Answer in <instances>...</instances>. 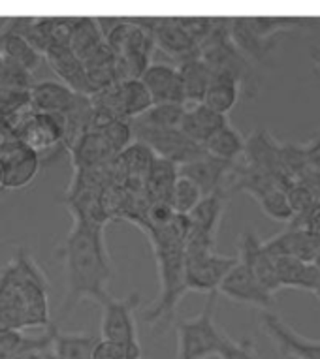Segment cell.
Listing matches in <instances>:
<instances>
[{
    "mask_svg": "<svg viewBox=\"0 0 320 359\" xmlns=\"http://www.w3.org/2000/svg\"><path fill=\"white\" fill-rule=\"evenodd\" d=\"M66 297L60 305V318H66L81 301L100 305L106 299L107 286L113 277V265L107 250L104 226L74 218V226L60 243Z\"/></svg>",
    "mask_w": 320,
    "mask_h": 359,
    "instance_id": "obj_1",
    "label": "cell"
},
{
    "mask_svg": "<svg viewBox=\"0 0 320 359\" xmlns=\"http://www.w3.org/2000/svg\"><path fill=\"white\" fill-rule=\"evenodd\" d=\"M49 280L27 250L0 269V327H49Z\"/></svg>",
    "mask_w": 320,
    "mask_h": 359,
    "instance_id": "obj_2",
    "label": "cell"
},
{
    "mask_svg": "<svg viewBox=\"0 0 320 359\" xmlns=\"http://www.w3.org/2000/svg\"><path fill=\"white\" fill-rule=\"evenodd\" d=\"M159 265V297L143 314V322L153 333H164L175 318L185 290V237L189 231L187 217L175 215L164 228L145 230Z\"/></svg>",
    "mask_w": 320,
    "mask_h": 359,
    "instance_id": "obj_3",
    "label": "cell"
},
{
    "mask_svg": "<svg viewBox=\"0 0 320 359\" xmlns=\"http://www.w3.org/2000/svg\"><path fill=\"white\" fill-rule=\"evenodd\" d=\"M228 21L230 19H215L213 30L200 46V59L213 74H228L236 77L241 85V95L253 100L258 95L260 81L253 62L232 43Z\"/></svg>",
    "mask_w": 320,
    "mask_h": 359,
    "instance_id": "obj_4",
    "label": "cell"
},
{
    "mask_svg": "<svg viewBox=\"0 0 320 359\" xmlns=\"http://www.w3.org/2000/svg\"><path fill=\"white\" fill-rule=\"evenodd\" d=\"M217 301L219 294H209L202 311L192 318L179 322L175 327V337H178L175 359H209L213 355L219 358L222 353L232 337L226 335L215 320Z\"/></svg>",
    "mask_w": 320,
    "mask_h": 359,
    "instance_id": "obj_5",
    "label": "cell"
},
{
    "mask_svg": "<svg viewBox=\"0 0 320 359\" xmlns=\"http://www.w3.org/2000/svg\"><path fill=\"white\" fill-rule=\"evenodd\" d=\"M142 303V295L132 292L123 299L107 295L100 303V339L121 344V346H138L136 311Z\"/></svg>",
    "mask_w": 320,
    "mask_h": 359,
    "instance_id": "obj_6",
    "label": "cell"
},
{
    "mask_svg": "<svg viewBox=\"0 0 320 359\" xmlns=\"http://www.w3.org/2000/svg\"><path fill=\"white\" fill-rule=\"evenodd\" d=\"M131 126L132 137H136V142L147 145L156 158L168 160L178 168L206 154L202 145L190 142L181 130H149L132 123Z\"/></svg>",
    "mask_w": 320,
    "mask_h": 359,
    "instance_id": "obj_7",
    "label": "cell"
},
{
    "mask_svg": "<svg viewBox=\"0 0 320 359\" xmlns=\"http://www.w3.org/2000/svg\"><path fill=\"white\" fill-rule=\"evenodd\" d=\"M40 171V156L18 137L0 143V189H25Z\"/></svg>",
    "mask_w": 320,
    "mask_h": 359,
    "instance_id": "obj_8",
    "label": "cell"
},
{
    "mask_svg": "<svg viewBox=\"0 0 320 359\" xmlns=\"http://www.w3.org/2000/svg\"><path fill=\"white\" fill-rule=\"evenodd\" d=\"M237 256H225L219 252H206L198 256H185V290L200 294H217Z\"/></svg>",
    "mask_w": 320,
    "mask_h": 359,
    "instance_id": "obj_9",
    "label": "cell"
},
{
    "mask_svg": "<svg viewBox=\"0 0 320 359\" xmlns=\"http://www.w3.org/2000/svg\"><path fill=\"white\" fill-rule=\"evenodd\" d=\"M217 294L241 305L256 306L260 311H272V306L275 305V295L262 286L253 269L239 258L220 283Z\"/></svg>",
    "mask_w": 320,
    "mask_h": 359,
    "instance_id": "obj_10",
    "label": "cell"
},
{
    "mask_svg": "<svg viewBox=\"0 0 320 359\" xmlns=\"http://www.w3.org/2000/svg\"><path fill=\"white\" fill-rule=\"evenodd\" d=\"M260 330L283 358L320 359V341L300 335L272 311L260 312Z\"/></svg>",
    "mask_w": 320,
    "mask_h": 359,
    "instance_id": "obj_11",
    "label": "cell"
},
{
    "mask_svg": "<svg viewBox=\"0 0 320 359\" xmlns=\"http://www.w3.org/2000/svg\"><path fill=\"white\" fill-rule=\"evenodd\" d=\"M18 130L19 142L32 149L38 156L66 145L65 118L59 115L32 111L19 124Z\"/></svg>",
    "mask_w": 320,
    "mask_h": 359,
    "instance_id": "obj_12",
    "label": "cell"
},
{
    "mask_svg": "<svg viewBox=\"0 0 320 359\" xmlns=\"http://www.w3.org/2000/svg\"><path fill=\"white\" fill-rule=\"evenodd\" d=\"M138 23L142 25L143 29L147 30L149 34L153 36L154 46H159L168 57L173 60L183 62L187 59L198 57V46L196 41L189 36V32L181 27L179 18L173 19H136Z\"/></svg>",
    "mask_w": 320,
    "mask_h": 359,
    "instance_id": "obj_13",
    "label": "cell"
},
{
    "mask_svg": "<svg viewBox=\"0 0 320 359\" xmlns=\"http://www.w3.org/2000/svg\"><path fill=\"white\" fill-rule=\"evenodd\" d=\"M234 165L236 162H225V160L215 158L206 153L189 164L179 165L178 175L194 183L202 196H209L220 192V190L228 192V183H230Z\"/></svg>",
    "mask_w": 320,
    "mask_h": 359,
    "instance_id": "obj_14",
    "label": "cell"
},
{
    "mask_svg": "<svg viewBox=\"0 0 320 359\" xmlns=\"http://www.w3.org/2000/svg\"><path fill=\"white\" fill-rule=\"evenodd\" d=\"M140 81L147 88L153 106H160V104L185 106L183 87H181V79H179L178 66L166 65V62H151L140 77Z\"/></svg>",
    "mask_w": 320,
    "mask_h": 359,
    "instance_id": "obj_15",
    "label": "cell"
},
{
    "mask_svg": "<svg viewBox=\"0 0 320 359\" xmlns=\"http://www.w3.org/2000/svg\"><path fill=\"white\" fill-rule=\"evenodd\" d=\"M264 248L273 256H292L305 264H313L320 252V239L303 228L288 226L285 231L266 239Z\"/></svg>",
    "mask_w": 320,
    "mask_h": 359,
    "instance_id": "obj_16",
    "label": "cell"
},
{
    "mask_svg": "<svg viewBox=\"0 0 320 359\" xmlns=\"http://www.w3.org/2000/svg\"><path fill=\"white\" fill-rule=\"evenodd\" d=\"M77 96L74 90L59 81H42L32 85L29 90V106L34 113H48L65 117L76 104Z\"/></svg>",
    "mask_w": 320,
    "mask_h": 359,
    "instance_id": "obj_17",
    "label": "cell"
},
{
    "mask_svg": "<svg viewBox=\"0 0 320 359\" xmlns=\"http://www.w3.org/2000/svg\"><path fill=\"white\" fill-rule=\"evenodd\" d=\"M44 59L49 68L55 72V76L60 77V83L74 90L76 95L91 96L87 72H85L84 60L77 59L72 53L70 48H53L44 55Z\"/></svg>",
    "mask_w": 320,
    "mask_h": 359,
    "instance_id": "obj_18",
    "label": "cell"
},
{
    "mask_svg": "<svg viewBox=\"0 0 320 359\" xmlns=\"http://www.w3.org/2000/svg\"><path fill=\"white\" fill-rule=\"evenodd\" d=\"M228 198H230V194L225 192V190L215 192V194L204 196L200 203L187 215L189 230L217 239L220 230V222L225 218L226 205H228Z\"/></svg>",
    "mask_w": 320,
    "mask_h": 359,
    "instance_id": "obj_19",
    "label": "cell"
},
{
    "mask_svg": "<svg viewBox=\"0 0 320 359\" xmlns=\"http://www.w3.org/2000/svg\"><path fill=\"white\" fill-rule=\"evenodd\" d=\"M49 330H51L49 350L57 359H91L96 344L100 342V335L87 331L68 333V331H60L57 324H51Z\"/></svg>",
    "mask_w": 320,
    "mask_h": 359,
    "instance_id": "obj_20",
    "label": "cell"
},
{
    "mask_svg": "<svg viewBox=\"0 0 320 359\" xmlns=\"http://www.w3.org/2000/svg\"><path fill=\"white\" fill-rule=\"evenodd\" d=\"M228 121L230 118L211 111L204 104H194V106L185 107L183 121H181V132L189 137L190 142L198 143V145L204 147L209 137L213 136L217 130L222 128Z\"/></svg>",
    "mask_w": 320,
    "mask_h": 359,
    "instance_id": "obj_21",
    "label": "cell"
},
{
    "mask_svg": "<svg viewBox=\"0 0 320 359\" xmlns=\"http://www.w3.org/2000/svg\"><path fill=\"white\" fill-rule=\"evenodd\" d=\"M0 57L6 65L15 66L29 74H32L42 60V55L38 53L23 36H19L15 30L10 29L8 23L0 27Z\"/></svg>",
    "mask_w": 320,
    "mask_h": 359,
    "instance_id": "obj_22",
    "label": "cell"
},
{
    "mask_svg": "<svg viewBox=\"0 0 320 359\" xmlns=\"http://www.w3.org/2000/svg\"><path fill=\"white\" fill-rule=\"evenodd\" d=\"M228 30H230V40L236 46L239 53H244L251 62H266L269 55L277 48V40H264L258 34H255L245 23V18H236L228 21Z\"/></svg>",
    "mask_w": 320,
    "mask_h": 359,
    "instance_id": "obj_23",
    "label": "cell"
},
{
    "mask_svg": "<svg viewBox=\"0 0 320 359\" xmlns=\"http://www.w3.org/2000/svg\"><path fill=\"white\" fill-rule=\"evenodd\" d=\"M178 74L181 79V87H183L185 106H194V104H202L204 95L209 87L211 81V70L209 66L198 57L187 59L178 65Z\"/></svg>",
    "mask_w": 320,
    "mask_h": 359,
    "instance_id": "obj_24",
    "label": "cell"
},
{
    "mask_svg": "<svg viewBox=\"0 0 320 359\" xmlns=\"http://www.w3.org/2000/svg\"><path fill=\"white\" fill-rule=\"evenodd\" d=\"M239 96H241V85L236 77L211 72V81H209L208 90L204 95L202 104L209 107L211 111L228 117V113L236 107Z\"/></svg>",
    "mask_w": 320,
    "mask_h": 359,
    "instance_id": "obj_25",
    "label": "cell"
},
{
    "mask_svg": "<svg viewBox=\"0 0 320 359\" xmlns=\"http://www.w3.org/2000/svg\"><path fill=\"white\" fill-rule=\"evenodd\" d=\"M204 151H206L209 156L225 160V162H239L245 151V137L241 136V132L228 121L222 128L217 130L213 136L206 142Z\"/></svg>",
    "mask_w": 320,
    "mask_h": 359,
    "instance_id": "obj_26",
    "label": "cell"
},
{
    "mask_svg": "<svg viewBox=\"0 0 320 359\" xmlns=\"http://www.w3.org/2000/svg\"><path fill=\"white\" fill-rule=\"evenodd\" d=\"M104 34H102L98 19L91 18H77L74 30H72L70 43L68 48L72 49V53L76 55L77 59L89 60L98 49L104 46Z\"/></svg>",
    "mask_w": 320,
    "mask_h": 359,
    "instance_id": "obj_27",
    "label": "cell"
},
{
    "mask_svg": "<svg viewBox=\"0 0 320 359\" xmlns=\"http://www.w3.org/2000/svg\"><path fill=\"white\" fill-rule=\"evenodd\" d=\"M49 327L44 335H38L34 339L25 337L21 331L0 327V359H18L19 355L27 352L48 350L49 344H51V330Z\"/></svg>",
    "mask_w": 320,
    "mask_h": 359,
    "instance_id": "obj_28",
    "label": "cell"
},
{
    "mask_svg": "<svg viewBox=\"0 0 320 359\" xmlns=\"http://www.w3.org/2000/svg\"><path fill=\"white\" fill-rule=\"evenodd\" d=\"M153 151L147 147V145H143L140 142H132L128 147L123 151V153H119L113 162L119 168V171L126 177V179H132V181H136V179H145L151 170V165L154 162Z\"/></svg>",
    "mask_w": 320,
    "mask_h": 359,
    "instance_id": "obj_29",
    "label": "cell"
},
{
    "mask_svg": "<svg viewBox=\"0 0 320 359\" xmlns=\"http://www.w3.org/2000/svg\"><path fill=\"white\" fill-rule=\"evenodd\" d=\"M185 107L178 104H160L153 106L142 117L131 121L136 126L149 130H181V121H183Z\"/></svg>",
    "mask_w": 320,
    "mask_h": 359,
    "instance_id": "obj_30",
    "label": "cell"
},
{
    "mask_svg": "<svg viewBox=\"0 0 320 359\" xmlns=\"http://www.w3.org/2000/svg\"><path fill=\"white\" fill-rule=\"evenodd\" d=\"M202 198V192L198 190L194 183H190L189 179L178 175V179L173 181L170 194H168V205L172 207V211L179 217H187L200 203Z\"/></svg>",
    "mask_w": 320,
    "mask_h": 359,
    "instance_id": "obj_31",
    "label": "cell"
},
{
    "mask_svg": "<svg viewBox=\"0 0 320 359\" xmlns=\"http://www.w3.org/2000/svg\"><path fill=\"white\" fill-rule=\"evenodd\" d=\"M245 23L264 40H277L279 34L300 29L309 21L300 18H245Z\"/></svg>",
    "mask_w": 320,
    "mask_h": 359,
    "instance_id": "obj_32",
    "label": "cell"
},
{
    "mask_svg": "<svg viewBox=\"0 0 320 359\" xmlns=\"http://www.w3.org/2000/svg\"><path fill=\"white\" fill-rule=\"evenodd\" d=\"M255 200L258 201L262 212L272 220H275V222L291 224L294 220V212H292V207L288 203L285 189L273 187V189L266 190L264 194H260Z\"/></svg>",
    "mask_w": 320,
    "mask_h": 359,
    "instance_id": "obj_33",
    "label": "cell"
},
{
    "mask_svg": "<svg viewBox=\"0 0 320 359\" xmlns=\"http://www.w3.org/2000/svg\"><path fill=\"white\" fill-rule=\"evenodd\" d=\"M91 359H142V346H121L100 339Z\"/></svg>",
    "mask_w": 320,
    "mask_h": 359,
    "instance_id": "obj_34",
    "label": "cell"
},
{
    "mask_svg": "<svg viewBox=\"0 0 320 359\" xmlns=\"http://www.w3.org/2000/svg\"><path fill=\"white\" fill-rule=\"evenodd\" d=\"M219 359H260V353L256 350L255 341L251 339H241V341L230 339Z\"/></svg>",
    "mask_w": 320,
    "mask_h": 359,
    "instance_id": "obj_35",
    "label": "cell"
},
{
    "mask_svg": "<svg viewBox=\"0 0 320 359\" xmlns=\"http://www.w3.org/2000/svg\"><path fill=\"white\" fill-rule=\"evenodd\" d=\"M309 53H311V60H313L314 70H316V74L320 76V48H313Z\"/></svg>",
    "mask_w": 320,
    "mask_h": 359,
    "instance_id": "obj_36",
    "label": "cell"
},
{
    "mask_svg": "<svg viewBox=\"0 0 320 359\" xmlns=\"http://www.w3.org/2000/svg\"><path fill=\"white\" fill-rule=\"evenodd\" d=\"M313 295L320 301V277H319V283H316V286H314V290H313Z\"/></svg>",
    "mask_w": 320,
    "mask_h": 359,
    "instance_id": "obj_37",
    "label": "cell"
},
{
    "mask_svg": "<svg viewBox=\"0 0 320 359\" xmlns=\"http://www.w3.org/2000/svg\"><path fill=\"white\" fill-rule=\"evenodd\" d=\"M40 359H57V358H55L53 353H51V350H46V352L42 353V358H40Z\"/></svg>",
    "mask_w": 320,
    "mask_h": 359,
    "instance_id": "obj_38",
    "label": "cell"
},
{
    "mask_svg": "<svg viewBox=\"0 0 320 359\" xmlns=\"http://www.w3.org/2000/svg\"><path fill=\"white\" fill-rule=\"evenodd\" d=\"M2 70H4V60L0 57V77H2Z\"/></svg>",
    "mask_w": 320,
    "mask_h": 359,
    "instance_id": "obj_39",
    "label": "cell"
}]
</instances>
